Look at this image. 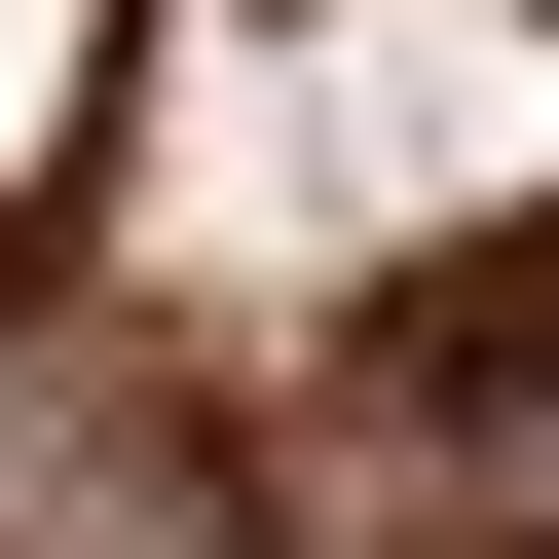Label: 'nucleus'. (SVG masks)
Returning <instances> with one entry per match:
<instances>
[{
	"label": "nucleus",
	"mask_w": 559,
	"mask_h": 559,
	"mask_svg": "<svg viewBox=\"0 0 559 559\" xmlns=\"http://www.w3.org/2000/svg\"><path fill=\"white\" fill-rule=\"evenodd\" d=\"M0 559H559V0H0Z\"/></svg>",
	"instance_id": "f257e3e1"
}]
</instances>
